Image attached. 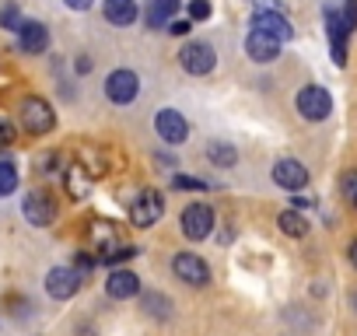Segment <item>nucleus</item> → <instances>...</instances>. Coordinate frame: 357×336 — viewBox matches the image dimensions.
<instances>
[{"mask_svg": "<svg viewBox=\"0 0 357 336\" xmlns=\"http://www.w3.org/2000/svg\"><path fill=\"white\" fill-rule=\"evenodd\" d=\"M18 123H22L25 133H32V137H46V133L56 126V112H53V105H50L46 98H39V95H25V98L18 102Z\"/></svg>", "mask_w": 357, "mask_h": 336, "instance_id": "1", "label": "nucleus"}, {"mask_svg": "<svg viewBox=\"0 0 357 336\" xmlns=\"http://www.w3.org/2000/svg\"><path fill=\"white\" fill-rule=\"evenodd\" d=\"M294 105H298V112H301L308 123H322V119H329V112H333V95H329L326 88H319V84H308V88L298 91Z\"/></svg>", "mask_w": 357, "mask_h": 336, "instance_id": "2", "label": "nucleus"}, {"mask_svg": "<svg viewBox=\"0 0 357 336\" xmlns=\"http://www.w3.org/2000/svg\"><path fill=\"white\" fill-rule=\"evenodd\" d=\"M22 214L32 228H50L56 221V204L46 190H32L25 200H22Z\"/></svg>", "mask_w": 357, "mask_h": 336, "instance_id": "3", "label": "nucleus"}, {"mask_svg": "<svg viewBox=\"0 0 357 336\" xmlns=\"http://www.w3.org/2000/svg\"><path fill=\"white\" fill-rule=\"evenodd\" d=\"M161 214H165V200H161V193H154V190L137 193L133 204H130V221H133L137 228H151V224H158Z\"/></svg>", "mask_w": 357, "mask_h": 336, "instance_id": "4", "label": "nucleus"}, {"mask_svg": "<svg viewBox=\"0 0 357 336\" xmlns=\"http://www.w3.org/2000/svg\"><path fill=\"white\" fill-rule=\"evenodd\" d=\"M178 63H183L186 74H211L214 63H218V53L211 43H186L183 49H178Z\"/></svg>", "mask_w": 357, "mask_h": 336, "instance_id": "5", "label": "nucleus"}, {"mask_svg": "<svg viewBox=\"0 0 357 336\" xmlns=\"http://www.w3.org/2000/svg\"><path fill=\"white\" fill-rule=\"evenodd\" d=\"M172 273L183 280V284H193V287H207L211 284V266L197 252H178L172 259Z\"/></svg>", "mask_w": 357, "mask_h": 336, "instance_id": "6", "label": "nucleus"}, {"mask_svg": "<svg viewBox=\"0 0 357 336\" xmlns=\"http://www.w3.org/2000/svg\"><path fill=\"white\" fill-rule=\"evenodd\" d=\"M178 224H183V235L190 242H200V238H207L214 231V211L207 204H190L183 211V217H178Z\"/></svg>", "mask_w": 357, "mask_h": 336, "instance_id": "7", "label": "nucleus"}, {"mask_svg": "<svg viewBox=\"0 0 357 336\" xmlns=\"http://www.w3.org/2000/svg\"><path fill=\"white\" fill-rule=\"evenodd\" d=\"M81 273L74 270V266H53L50 273H46V294L50 298H56V301H67V298H74L77 291H81Z\"/></svg>", "mask_w": 357, "mask_h": 336, "instance_id": "8", "label": "nucleus"}, {"mask_svg": "<svg viewBox=\"0 0 357 336\" xmlns=\"http://www.w3.org/2000/svg\"><path fill=\"white\" fill-rule=\"evenodd\" d=\"M350 32H354V29L347 25L343 11L326 8V36H329V46H333V60H336V67L347 63V39H350Z\"/></svg>", "mask_w": 357, "mask_h": 336, "instance_id": "9", "label": "nucleus"}, {"mask_svg": "<svg viewBox=\"0 0 357 336\" xmlns=\"http://www.w3.org/2000/svg\"><path fill=\"white\" fill-rule=\"evenodd\" d=\"M105 95H109V102H116V105H130V102L140 95V77H137L133 70H112V74L105 77Z\"/></svg>", "mask_w": 357, "mask_h": 336, "instance_id": "10", "label": "nucleus"}, {"mask_svg": "<svg viewBox=\"0 0 357 336\" xmlns=\"http://www.w3.org/2000/svg\"><path fill=\"white\" fill-rule=\"evenodd\" d=\"M154 130H158V137H161L165 144H183V140L190 137L186 116L175 112V109H161V112L154 116Z\"/></svg>", "mask_w": 357, "mask_h": 336, "instance_id": "11", "label": "nucleus"}, {"mask_svg": "<svg viewBox=\"0 0 357 336\" xmlns=\"http://www.w3.org/2000/svg\"><path fill=\"white\" fill-rule=\"evenodd\" d=\"M15 36H18V49L29 56H39L50 49V29L43 22H22V29Z\"/></svg>", "mask_w": 357, "mask_h": 336, "instance_id": "12", "label": "nucleus"}, {"mask_svg": "<svg viewBox=\"0 0 357 336\" xmlns=\"http://www.w3.org/2000/svg\"><path fill=\"white\" fill-rule=\"evenodd\" d=\"M273 183L284 186V190H305L308 186V168L294 158H284L273 165Z\"/></svg>", "mask_w": 357, "mask_h": 336, "instance_id": "13", "label": "nucleus"}, {"mask_svg": "<svg viewBox=\"0 0 357 336\" xmlns=\"http://www.w3.org/2000/svg\"><path fill=\"white\" fill-rule=\"evenodd\" d=\"M245 53H249L256 63H270V60L280 56V39H273V36L252 29V32L245 36Z\"/></svg>", "mask_w": 357, "mask_h": 336, "instance_id": "14", "label": "nucleus"}, {"mask_svg": "<svg viewBox=\"0 0 357 336\" xmlns=\"http://www.w3.org/2000/svg\"><path fill=\"white\" fill-rule=\"evenodd\" d=\"M105 294L116 298V301L137 298V294H140V277H137L133 270H112L109 280H105Z\"/></svg>", "mask_w": 357, "mask_h": 336, "instance_id": "15", "label": "nucleus"}, {"mask_svg": "<svg viewBox=\"0 0 357 336\" xmlns=\"http://www.w3.org/2000/svg\"><path fill=\"white\" fill-rule=\"evenodd\" d=\"M252 29H256V32H266V36H273V39H280V43L294 39V29H291V22H287L280 11H259V15L252 18Z\"/></svg>", "mask_w": 357, "mask_h": 336, "instance_id": "16", "label": "nucleus"}, {"mask_svg": "<svg viewBox=\"0 0 357 336\" xmlns=\"http://www.w3.org/2000/svg\"><path fill=\"white\" fill-rule=\"evenodd\" d=\"M102 11H105V22H112V25H133L140 18L137 0H105Z\"/></svg>", "mask_w": 357, "mask_h": 336, "instance_id": "17", "label": "nucleus"}, {"mask_svg": "<svg viewBox=\"0 0 357 336\" xmlns=\"http://www.w3.org/2000/svg\"><path fill=\"white\" fill-rule=\"evenodd\" d=\"M63 183H67V193H70V200H84V197L91 193V172H88V168H84L81 161H74V165L67 168Z\"/></svg>", "mask_w": 357, "mask_h": 336, "instance_id": "18", "label": "nucleus"}, {"mask_svg": "<svg viewBox=\"0 0 357 336\" xmlns=\"http://www.w3.org/2000/svg\"><path fill=\"white\" fill-rule=\"evenodd\" d=\"M178 4H183V0H151V8H147V25H151V29L168 25V18L175 15Z\"/></svg>", "mask_w": 357, "mask_h": 336, "instance_id": "19", "label": "nucleus"}, {"mask_svg": "<svg viewBox=\"0 0 357 336\" xmlns=\"http://www.w3.org/2000/svg\"><path fill=\"white\" fill-rule=\"evenodd\" d=\"M277 224H280V231L291 235V238H305V235H308V221H305V214H298V211H284V214L277 217Z\"/></svg>", "mask_w": 357, "mask_h": 336, "instance_id": "20", "label": "nucleus"}, {"mask_svg": "<svg viewBox=\"0 0 357 336\" xmlns=\"http://www.w3.org/2000/svg\"><path fill=\"white\" fill-rule=\"evenodd\" d=\"M207 158H211L218 168H231V165L238 161V151H235L231 144H225V140H214V144L207 147Z\"/></svg>", "mask_w": 357, "mask_h": 336, "instance_id": "21", "label": "nucleus"}, {"mask_svg": "<svg viewBox=\"0 0 357 336\" xmlns=\"http://www.w3.org/2000/svg\"><path fill=\"white\" fill-rule=\"evenodd\" d=\"M18 183H22L18 165H15V161H0V200L11 197V193L18 190Z\"/></svg>", "mask_w": 357, "mask_h": 336, "instance_id": "22", "label": "nucleus"}, {"mask_svg": "<svg viewBox=\"0 0 357 336\" xmlns=\"http://www.w3.org/2000/svg\"><path fill=\"white\" fill-rule=\"evenodd\" d=\"M144 312H147L151 319H168V315H172V301H168L165 294H158V291H147V294H144Z\"/></svg>", "mask_w": 357, "mask_h": 336, "instance_id": "23", "label": "nucleus"}, {"mask_svg": "<svg viewBox=\"0 0 357 336\" xmlns=\"http://www.w3.org/2000/svg\"><path fill=\"white\" fill-rule=\"evenodd\" d=\"M91 242H95L98 256H102V252H109V249H116V235H112L109 221H95V224H91Z\"/></svg>", "mask_w": 357, "mask_h": 336, "instance_id": "24", "label": "nucleus"}, {"mask_svg": "<svg viewBox=\"0 0 357 336\" xmlns=\"http://www.w3.org/2000/svg\"><path fill=\"white\" fill-rule=\"evenodd\" d=\"M22 11H18V4H4L0 8V29H8V32H18L22 29Z\"/></svg>", "mask_w": 357, "mask_h": 336, "instance_id": "25", "label": "nucleus"}, {"mask_svg": "<svg viewBox=\"0 0 357 336\" xmlns=\"http://www.w3.org/2000/svg\"><path fill=\"white\" fill-rule=\"evenodd\" d=\"M133 256H137V249H133V245H116V249L102 252L98 259H102L105 266H116V263H123V259H133Z\"/></svg>", "mask_w": 357, "mask_h": 336, "instance_id": "26", "label": "nucleus"}, {"mask_svg": "<svg viewBox=\"0 0 357 336\" xmlns=\"http://www.w3.org/2000/svg\"><path fill=\"white\" fill-rule=\"evenodd\" d=\"M340 193L357 207V168H350V172H343V179H340Z\"/></svg>", "mask_w": 357, "mask_h": 336, "instance_id": "27", "label": "nucleus"}, {"mask_svg": "<svg viewBox=\"0 0 357 336\" xmlns=\"http://www.w3.org/2000/svg\"><path fill=\"white\" fill-rule=\"evenodd\" d=\"M15 140H18V130H15V123H8L4 116H0V151H8Z\"/></svg>", "mask_w": 357, "mask_h": 336, "instance_id": "28", "label": "nucleus"}, {"mask_svg": "<svg viewBox=\"0 0 357 336\" xmlns=\"http://www.w3.org/2000/svg\"><path fill=\"white\" fill-rule=\"evenodd\" d=\"M211 18V0H190V22H207Z\"/></svg>", "mask_w": 357, "mask_h": 336, "instance_id": "29", "label": "nucleus"}, {"mask_svg": "<svg viewBox=\"0 0 357 336\" xmlns=\"http://www.w3.org/2000/svg\"><path fill=\"white\" fill-rule=\"evenodd\" d=\"M56 161H60V154H53V151L50 154H39V172H46V176L56 172Z\"/></svg>", "mask_w": 357, "mask_h": 336, "instance_id": "30", "label": "nucleus"}, {"mask_svg": "<svg viewBox=\"0 0 357 336\" xmlns=\"http://www.w3.org/2000/svg\"><path fill=\"white\" fill-rule=\"evenodd\" d=\"M175 190H204V183L190 179V176H175Z\"/></svg>", "mask_w": 357, "mask_h": 336, "instance_id": "31", "label": "nucleus"}, {"mask_svg": "<svg viewBox=\"0 0 357 336\" xmlns=\"http://www.w3.org/2000/svg\"><path fill=\"white\" fill-rule=\"evenodd\" d=\"M343 18H347L350 29H357V0H347L343 4Z\"/></svg>", "mask_w": 357, "mask_h": 336, "instance_id": "32", "label": "nucleus"}, {"mask_svg": "<svg viewBox=\"0 0 357 336\" xmlns=\"http://www.w3.org/2000/svg\"><path fill=\"white\" fill-rule=\"evenodd\" d=\"M91 266H95V259H91V256H77V259H74V270H77L81 277H88V270H91Z\"/></svg>", "mask_w": 357, "mask_h": 336, "instance_id": "33", "label": "nucleus"}, {"mask_svg": "<svg viewBox=\"0 0 357 336\" xmlns=\"http://www.w3.org/2000/svg\"><path fill=\"white\" fill-rule=\"evenodd\" d=\"M190 29H193V22H172V25H168L172 36H190Z\"/></svg>", "mask_w": 357, "mask_h": 336, "instance_id": "34", "label": "nucleus"}, {"mask_svg": "<svg viewBox=\"0 0 357 336\" xmlns=\"http://www.w3.org/2000/svg\"><path fill=\"white\" fill-rule=\"evenodd\" d=\"M63 4H67L70 11H88V8L95 4V0H63Z\"/></svg>", "mask_w": 357, "mask_h": 336, "instance_id": "35", "label": "nucleus"}, {"mask_svg": "<svg viewBox=\"0 0 357 336\" xmlns=\"http://www.w3.org/2000/svg\"><path fill=\"white\" fill-rule=\"evenodd\" d=\"M312 204H315L312 197H294V207H312Z\"/></svg>", "mask_w": 357, "mask_h": 336, "instance_id": "36", "label": "nucleus"}, {"mask_svg": "<svg viewBox=\"0 0 357 336\" xmlns=\"http://www.w3.org/2000/svg\"><path fill=\"white\" fill-rule=\"evenodd\" d=\"M350 263H354V266H357V238H354V242H350Z\"/></svg>", "mask_w": 357, "mask_h": 336, "instance_id": "37", "label": "nucleus"}, {"mask_svg": "<svg viewBox=\"0 0 357 336\" xmlns=\"http://www.w3.org/2000/svg\"><path fill=\"white\" fill-rule=\"evenodd\" d=\"M354 305H357V294H354Z\"/></svg>", "mask_w": 357, "mask_h": 336, "instance_id": "38", "label": "nucleus"}]
</instances>
